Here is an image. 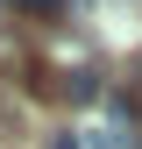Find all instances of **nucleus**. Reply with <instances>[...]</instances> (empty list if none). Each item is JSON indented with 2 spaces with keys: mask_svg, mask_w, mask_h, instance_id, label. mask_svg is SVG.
<instances>
[{
  "mask_svg": "<svg viewBox=\"0 0 142 149\" xmlns=\"http://www.w3.org/2000/svg\"><path fill=\"white\" fill-rule=\"evenodd\" d=\"M43 149H85V142H78V135H50Z\"/></svg>",
  "mask_w": 142,
  "mask_h": 149,
  "instance_id": "2",
  "label": "nucleus"
},
{
  "mask_svg": "<svg viewBox=\"0 0 142 149\" xmlns=\"http://www.w3.org/2000/svg\"><path fill=\"white\" fill-rule=\"evenodd\" d=\"M135 71H142V57H135Z\"/></svg>",
  "mask_w": 142,
  "mask_h": 149,
  "instance_id": "3",
  "label": "nucleus"
},
{
  "mask_svg": "<svg viewBox=\"0 0 142 149\" xmlns=\"http://www.w3.org/2000/svg\"><path fill=\"white\" fill-rule=\"evenodd\" d=\"M14 7H29V14H43V22H50V14H64V0H14Z\"/></svg>",
  "mask_w": 142,
  "mask_h": 149,
  "instance_id": "1",
  "label": "nucleus"
}]
</instances>
